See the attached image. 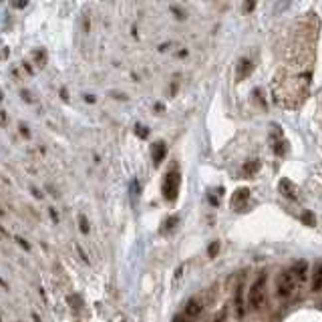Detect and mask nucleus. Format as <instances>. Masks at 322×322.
<instances>
[{"mask_svg":"<svg viewBox=\"0 0 322 322\" xmlns=\"http://www.w3.org/2000/svg\"><path fill=\"white\" fill-rule=\"evenodd\" d=\"M248 302L254 310L262 308L264 302H266V274H262L250 288V294H248Z\"/></svg>","mask_w":322,"mask_h":322,"instance_id":"obj_1","label":"nucleus"},{"mask_svg":"<svg viewBox=\"0 0 322 322\" xmlns=\"http://www.w3.org/2000/svg\"><path fill=\"white\" fill-rule=\"evenodd\" d=\"M161 191H163V197L167 201H175L177 193H179V171H169L163 179V185H161Z\"/></svg>","mask_w":322,"mask_h":322,"instance_id":"obj_2","label":"nucleus"},{"mask_svg":"<svg viewBox=\"0 0 322 322\" xmlns=\"http://www.w3.org/2000/svg\"><path fill=\"white\" fill-rule=\"evenodd\" d=\"M276 290H278V296H282V298L292 296V292H294V274L292 272H280L278 278H276Z\"/></svg>","mask_w":322,"mask_h":322,"instance_id":"obj_3","label":"nucleus"},{"mask_svg":"<svg viewBox=\"0 0 322 322\" xmlns=\"http://www.w3.org/2000/svg\"><path fill=\"white\" fill-rule=\"evenodd\" d=\"M165 155H167V145L163 141H155L151 145V157H153V165L155 167H159V163L165 159Z\"/></svg>","mask_w":322,"mask_h":322,"instance_id":"obj_4","label":"nucleus"},{"mask_svg":"<svg viewBox=\"0 0 322 322\" xmlns=\"http://www.w3.org/2000/svg\"><path fill=\"white\" fill-rule=\"evenodd\" d=\"M280 193L288 199H298V187L290 181V179H282L280 181Z\"/></svg>","mask_w":322,"mask_h":322,"instance_id":"obj_5","label":"nucleus"},{"mask_svg":"<svg viewBox=\"0 0 322 322\" xmlns=\"http://www.w3.org/2000/svg\"><path fill=\"white\" fill-rule=\"evenodd\" d=\"M201 310H203L201 300H197V298L187 300V304H185V314H187V316H199V314H201Z\"/></svg>","mask_w":322,"mask_h":322,"instance_id":"obj_6","label":"nucleus"},{"mask_svg":"<svg viewBox=\"0 0 322 322\" xmlns=\"http://www.w3.org/2000/svg\"><path fill=\"white\" fill-rule=\"evenodd\" d=\"M244 284H238V288H236V298H234V302H236V314L242 318L244 316Z\"/></svg>","mask_w":322,"mask_h":322,"instance_id":"obj_7","label":"nucleus"},{"mask_svg":"<svg viewBox=\"0 0 322 322\" xmlns=\"http://www.w3.org/2000/svg\"><path fill=\"white\" fill-rule=\"evenodd\" d=\"M312 290H314V292L322 290V264H320V262L314 266V274H312Z\"/></svg>","mask_w":322,"mask_h":322,"instance_id":"obj_8","label":"nucleus"},{"mask_svg":"<svg viewBox=\"0 0 322 322\" xmlns=\"http://www.w3.org/2000/svg\"><path fill=\"white\" fill-rule=\"evenodd\" d=\"M248 197H250V189H248V187H244V189H238V191L234 193V199H232V205H234V209H240V203L248 201Z\"/></svg>","mask_w":322,"mask_h":322,"instance_id":"obj_9","label":"nucleus"},{"mask_svg":"<svg viewBox=\"0 0 322 322\" xmlns=\"http://www.w3.org/2000/svg\"><path fill=\"white\" fill-rule=\"evenodd\" d=\"M298 280H304L306 278V272H308V266H306V262H296L294 266H292V270H290Z\"/></svg>","mask_w":322,"mask_h":322,"instance_id":"obj_10","label":"nucleus"},{"mask_svg":"<svg viewBox=\"0 0 322 322\" xmlns=\"http://www.w3.org/2000/svg\"><path fill=\"white\" fill-rule=\"evenodd\" d=\"M252 69H254V65L248 61V59H244V61H240V67H238V81H242V79H246L250 73H252Z\"/></svg>","mask_w":322,"mask_h":322,"instance_id":"obj_11","label":"nucleus"},{"mask_svg":"<svg viewBox=\"0 0 322 322\" xmlns=\"http://www.w3.org/2000/svg\"><path fill=\"white\" fill-rule=\"evenodd\" d=\"M242 171H244L248 177H250V175H254V173H258V171H260V161H258V159H250L248 163L244 165V169H242Z\"/></svg>","mask_w":322,"mask_h":322,"instance_id":"obj_12","label":"nucleus"},{"mask_svg":"<svg viewBox=\"0 0 322 322\" xmlns=\"http://www.w3.org/2000/svg\"><path fill=\"white\" fill-rule=\"evenodd\" d=\"M272 149H274V153H278V155H284V153H286V141H284V139H278V141H274Z\"/></svg>","mask_w":322,"mask_h":322,"instance_id":"obj_13","label":"nucleus"},{"mask_svg":"<svg viewBox=\"0 0 322 322\" xmlns=\"http://www.w3.org/2000/svg\"><path fill=\"white\" fill-rule=\"evenodd\" d=\"M302 222H304L306 226H310V228L316 226V220H314V216H312L310 211H304V213H302Z\"/></svg>","mask_w":322,"mask_h":322,"instance_id":"obj_14","label":"nucleus"},{"mask_svg":"<svg viewBox=\"0 0 322 322\" xmlns=\"http://www.w3.org/2000/svg\"><path fill=\"white\" fill-rule=\"evenodd\" d=\"M218 252H220V242H211V246L207 248L209 258H216V256H218Z\"/></svg>","mask_w":322,"mask_h":322,"instance_id":"obj_15","label":"nucleus"},{"mask_svg":"<svg viewBox=\"0 0 322 322\" xmlns=\"http://www.w3.org/2000/svg\"><path fill=\"white\" fill-rule=\"evenodd\" d=\"M34 59H36L38 67H44V63H46V57H44V50H34Z\"/></svg>","mask_w":322,"mask_h":322,"instance_id":"obj_16","label":"nucleus"},{"mask_svg":"<svg viewBox=\"0 0 322 322\" xmlns=\"http://www.w3.org/2000/svg\"><path fill=\"white\" fill-rule=\"evenodd\" d=\"M177 222H179L177 218H169V220L165 222V228H163V232H171V230H173V228L177 226Z\"/></svg>","mask_w":322,"mask_h":322,"instance_id":"obj_17","label":"nucleus"},{"mask_svg":"<svg viewBox=\"0 0 322 322\" xmlns=\"http://www.w3.org/2000/svg\"><path fill=\"white\" fill-rule=\"evenodd\" d=\"M79 226H81L83 234H89V222H87V218H85V216H81V218H79Z\"/></svg>","mask_w":322,"mask_h":322,"instance_id":"obj_18","label":"nucleus"},{"mask_svg":"<svg viewBox=\"0 0 322 322\" xmlns=\"http://www.w3.org/2000/svg\"><path fill=\"white\" fill-rule=\"evenodd\" d=\"M135 129H137V131H135V133H137V135H139V137H147V127H141V125H137V127H135Z\"/></svg>","mask_w":322,"mask_h":322,"instance_id":"obj_19","label":"nucleus"},{"mask_svg":"<svg viewBox=\"0 0 322 322\" xmlns=\"http://www.w3.org/2000/svg\"><path fill=\"white\" fill-rule=\"evenodd\" d=\"M16 242H18V246H22L24 250H30V246H28V244H26V242H24L22 238H16Z\"/></svg>","mask_w":322,"mask_h":322,"instance_id":"obj_20","label":"nucleus"},{"mask_svg":"<svg viewBox=\"0 0 322 322\" xmlns=\"http://www.w3.org/2000/svg\"><path fill=\"white\" fill-rule=\"evenodd\" d=\"M20 133H22L24 137H28V129H26V125H20Z\"/></svg>","mask_w":322,"mask_h":322,"instance_id":"obj_21","label":"nucleus"},{"mask_svg":"<svg viewBox=\"0 0 322 322\" xmlns=\"http://www.w3.org/2000/svg\"><path fill=\"white\" fill-rule=\"evenodd\" d=\"M85 101H87V103H95V97H93V95H85Z\"/></svg>","mask_w":322,"mask_h":322,"instance_id":"obj_22","label":"nucleus"},{"mask_svg":"<svg viewBox=\"0 0 322 322\" xmlns=\"http://www.w3.org/2000/svg\"><path fill=\"white\" fill-rule=\"evenodd\" d=\"M79 256H81V258H83V262H89V258H87V256H85V252H83V250H81V248H79Z\"/></svg>","mask_w":322,"mask_h":322,"instance_id":"obj_23","label":"nucleus"},{"mask_svg":"<svg viewBox=\"0 0 322 322\" xmlns=\"http://www.w3.org/2000/svg\"><path fill=\"white\" fill-rule=\"evenodd\" d=\"M173 12H175V14H177V16H179V18H183V12H181V10H177V8H175V6H173Z\"/></svg>","mask_w":322,"mask_h":322,"instance_id":"obj_24","label":"nucleus"},{"mask_svg":"<svg viewBox=\"0 0 322 322\" xmlns=\"http://www.w3.org/2000/svg\"><path fill=\"white\" fill-rule=\"evenodd\" d=\"M61 97H63V99H65V101H67V99H69V95H67V91H65V89H63V91H61Z\"/></svg>","mask_w":322,"mask_h":322,"instance_id":"obj_25","label":"nucleus"},{"mask_svg":"<svg viewBox=\"0 0 322 322\" xmlns=\"http://www.w3.org/2000/svg\"><path fill=\"white\" fill-rule=\"evenodd\" d=\"M175 322H185V320H181V318H175Z\"/></svg>","mask_w":322,"mask_h":322,"instance_id":"obj_26","label":"nucleus"}]
</instances>
